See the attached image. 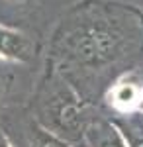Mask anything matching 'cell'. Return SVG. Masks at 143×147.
Instances as JSON below:
<instances>
[{
	"instance_id": "2",
	"label": "cell",
	"mask_w": 143,
	"mask_h": 147,
	"mask_svg": "<svg viewBox=\"0 0 143 147\" xmlns=\"http://www.w3.org/2000/svg\"><path fill=\"white\" fill-rule=\"evenodd\" d=\"M45 131L65 139L69 143L82 139L80 131V110L77 98L67 90L57 92L43 106Z\"/></svg>"
},
{
	"instance_id": "3",
	"label": "cell",
	"mask_w": 143,
	"mask_h": 147,
	"mask_svg": "<svg viewBox=\"0 0 143 147\" xmlns=\"http://www.w3.org/2000/svg\"><path fill=\"white\" fill-rule=\"evenodd\" d=\"M82 141L86 147H130L121 129L108 120H92L82 131Z\"/></svg>"
},
{
	"instance_id": "7",
	"label": "cell",
	"mask_w": 143,
	"mask_h": 147,
	"mask_svg": "<svg viewBox=\"0 0 143 147\" xmlns=\"http://www.w3.org/2000/svg\"><path fill=\"white\" fill-rule=\"evenodd\" d=\"M132 147H143V139H137V141H135Z\"/></svg>"
},
{
	"instance_id": "5",
	"label": "cell",
	"mask_w": 143,
	"mask_h": 147,
	"mask_svg": "<svg viewBox=\"0 0 143 147\" xmlns=\"http://www.w3.org/2000/svg\"><path fill=\"white\" fill-rule=\"evenodd\" d=\"M135 96H137V92L132 84H120L116 88V94H114V98H116L114 102L116 104H130L135 100Z\"/></svg>"
},
{
	"instance_id": "8",
	"label": "cell",
	"mask_w": 143,
	"mask_h": 147,
	"mask_svg": "<svg viewBox=\"0 0 143 147\" xmlns=\"http://www.w3.org/2000/svg\"><path fill=\"white\" fill-rule=\"evenodd\" d=\"M0 147H10L8 143H4V141H0Z\"/></svg>"
},
{
	"instance_id": "4",
	"label": "cell",
	"mask_w": 143,
	"mask_h": 147,
	"mask_svg": "<svg viewBox=\"0 0 143 147\" xmlns=\"http://www.w3.org/2000/svg\"><path fill=\"white\" fill-rule=\"evenodd\" d=\"M33 53L30 39L24 34L0 26V59L2 61H28Z\"/></svg>"
},
{
	"instance_id": "1",
	"label": "cell",
	"mask_w": 143,
	"mask_h": 147,
	"mask_svg": "<svg viewBox=\"0 0 143 147\" xmlns=\"http://www.w3.org/2000/svg\"><path fill=\"white\" fill-rule=\"evenodd\" d=\"M123 18H114L100 14L96 18L88 16L82 20L78 28L65 39L69 57L75 59L80 65L100 67L121 57L125 45L132 41V28H123L118 22Z\"/></svg>"
},
{
	"instance_id": "6",
	"label": "cell",
	"mask_w": 143,
	"mask_h": 147,
	"mask_svg": "<svg viewBox=\"0 0 143 147\" xmlns=\"http://www.w3.org/2000/svg\"><path fill=\"white\" fill-rule=\"evenodd\" d=\"M69 147H86V143H84L82 139H78V141H73V143H71Z\"/></svg>"
}]
</instances>
